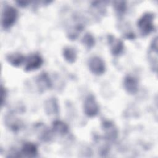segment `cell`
Returning <instances> with one entry per match:
<instances>
[{"label":"cell","instance_id":"obj_1","mask_svg":"<svg viewBox=\"0 0 158 158\" xmlns=\"http://www.w3.org/2000/svg\"><path fill=\"white\" fill-rule=\"evenodd\" d=\"M154 15L151 12L144 13L138 20L137 27L143 36L149 35L155 30L153 23Z\"/></svg>","mask_w":158,"mask_h":158},{"label":"cell","instance_id":"obj_2","mask_svg":"<svg viewBox=\"0 0 158 158\" xmlns=\"http://www.w3.org/2000/svg\"><path fill=\"white\" fill-rule=\"evenodd\" d=\"M18 18L17 10L12 6H6L1 14V25L4 29H9L15 23Z\"/></svg>","mask_w":158,"mask_h":158},{"label":"cell","instance_id":"obj_3","mask_svg":"<svg viewBox=\"0 0 158 158\" xmlns=\"http://www.w3.org/2000/svg\"><path fill=\"white\" fill-rule=\"evenodd\" d=\"M83 110L88 117H94L98 115L99 106L93 95L89 94L86 97L83 104Z\"/></svg>","mask_w":158,"mask_h":158},{"label":"cell","instance_id":"obj_4","mask_svg":"<svg viewBox=\"0 0 158 158\" xmlns=\"http://www.w3.org/2000/svg\"><path fill=\"white\" fill-rule=\"evenodd\" d=\"M102 129L104 133V138L108 141H114L118 137V130L115 125L110 120L102 122Z\"/></svg>","mask_w":158,"mask_h":158},{"label":"cell","instance_id":"obj_5","mask_svg":"<svg viewBox=\"0 0 158 158\" xmlns=\"http://www.w3.org/2000/svg\"><path fill=\"white\" fill-rule=\"evenodd\" d=\"M88 67L90 71L96 75H102L106 69L104 60L98 56H93L89 59Z\"/></svg>","mask_w":158,"mask_h":158},{"label":"cell","instance_id":"obj_6","mask_svg":"<svg viewBox=\"0 0 158 158\" xmlns=\"http://www.w3.org/2000/svg\"><path fill=\"white\" fill-rule=\"evenodd\" d=\"M107 39L112 54L114 56L120 55L124 49V45L122 41L110 34L107 35Z\"/></svg>","mask_w":158,"mask_h":158},{"label":"cell","instance_id":"obj_7","mask_svg":"<svg viewBox=\"0 0 158 158\" xmlns=\"http://www.w3.org/2000/svg\"><path fill=\"white\" fill-rule=\"evenodd\" d=\"M25 70L26 72H31L36 70L41 67L43 63V60L40 55L38 54H33L30 55L25 60Z\"/></svg>","mask_w":158,"mask_h":158},{"label":"cell","instance_id":"obj_8","mask_svg":"<svg viewBox=\"0 0 158 158\" xmlns=\"http://www.w3.org/2000/svg\"><path fill=\"white\" fill-rule=\"evenodd\" d=\"M37 88L40 93L46 91L52 86V83L48 74L44 72L40 73L36 78Z\"/></svg>","mask_w":158,"mask_h":158},{"label":"cell","instance_id":"obj_9","mask_svg":"<svg viewBox=\"0 0 158 158\" xmlns=\"http://www.w3.org/2000/svg\"><path fill=\"white\" fill-rule=\"evenodd\" d=\"M38 138L43 142H49L52 138L51 131L43 123H38L35 126Z\"/></svg>","mask_w":158,"mask_h":158},{"label":"cell","instance_id":"obj_10","mask_svg":"<svg viewBox=\"0 0 158 158\" xmlns=\"http://www.w3.org/2000/svg\"><path fill=\"white\" fill-rule=\"evenodd\" d=\"M123 87L128 93L134 94L138 90V81L135 77L128 75L124 78Z\"/></svg>","mask_w":158,"mask_h":158},{"label":"cell","instance_id":"obj_11","mask_svg":"<svg viewBox=\"0 0 158 158\" xmlns=\"http://www.w3.org/2000/svg\"><path fill=\"white\" fill-rule=\"evenodd\" d=\"M149 62L151 69L156 72L157 66V38L156 36L152 39L149 51Z\"/></svg>","mask_w":158,"mask_h":158},{"label":"cell","instance_id":"obj_12","mask_svg":"<svg viewBox=\"0 0 158 158\" xmlns=\"http://www.w3.org/2000/svg\"><path fill=\"white\" fill-rule=\"evenodd\" d=\"M44 106L45 112L48 115H57L59 112V104L57 99L54 97H51L46 100Z\"/></svg>","mask_w":158,"mask_h":158},{"label":"cell","instance_id":"obj_13","mask_svg":"<svg viewBox=\"0 0 158 158\" xmlns=\"http://www.w3.org/2000/svg\"><path fill=\"white\" fill-rule=\"evenodd\" d=\"M38 152L36 144L31 142H27L22 145L20 153L27 157H35L37 156Z\"/></svg>","mask_w":158,"mask_h":158},{"label":"cell","instance_id":"obj_14","mask_svg":"<svg viewBox=\"0 0 158 158\" xmlns=\"http://www.w3.org/2000/svg\"><path fill=\"white\" fill-rule=\"evenodd\" d=\"M25 57L19 52L11 53L6 56V60L9 64L15 67L20 66L25 61Z\"/></svg>","mask_w":158,"mask_h":158},{"label":"cell","instance_id":"obj_15","mask_svg":"<svg viewBox=\"0 0 158 158\" xmlns=\"http://www.w3.org/2000/svg\"><path fill=\"white\" fill-rule=\"evenodd\" d=\"M52 128L54 133L60 135H64L69 131L67 125L65 122L59 120H56L52 122Z\"/></svg>","mask_w":158,"mask_h":158},{"label":"cell","instance_id":"obj_16","mask_svg":"<svg viewBox=\"0 0 158 158\" xmlns=\"http://www.w3.org/2000/svg\"><path fill=\"white\" fill-rule=\"evenodd\" d=\"M62 54L64 59L69 64L74 63L77 58V54L75 49L72 47L67 46L64 48Z\"/></svg>","mask_w":158,"mask_h":158},{"label":"cell","instance_id":"obj_17","mask_svg":"<svg viewBox=\"0 0 158 158\" xmlns=\"http://www.w3.org/2000/svg\"><path fill=\"white\" fill-rule=\"evenodd\" d=\"M6 122L9 127L14 131H17L20 130L22 126V123L19 120L12 115H8L6 118Z\"/></svg>","mask_w":158,"mask_h":158},{"label":"cell","instance_id":"obj_18","mask_svg":"<svg viewBox=\"0 0 158 158\" xmlns=\"http://www.w3.org/2000/svg\"><path fill=\"white\" fill-rule=\"evenodd\" d=\"M82 43L88 49H91L95 44V39L93 35L88 32L85 34L82 38Z\"/></svg>","mask_w":158,"mask_h":158},{"label":"cell","instance_id":"obj_19","mask_svg":"<svg viewBox=\"0 0 158 158\" xmlns=\"http://www.w3.org/2000/svg\"><path fill=\"white\" fill-rule=\"evenodd\" d=\"M114 9L118 16L123 15L127 9V5L125 1H115L113 2Z\"/></svg>","mask_w":158,"mask_h":158},{"label":"cell","instance_id":"obj_20","mask_svg":"<svg viewBox=\"0 0 158 158\" xmlns=\"http://www.w3.org/2000/svg\"><path fill=\"white\" fill-rule=\"evenodd\" d=\"M6 95H7V91L6 89L1 85V106H2L4 103V100L6 101Z\"/></svg>","mask_w":158,"mask_h":158},{"label":"cell","instance_id":"obj_21","mask_svg":"<svg viewBox=\"0 0 158 158\" xmlns=\"http://www.w3.org/2000/svg\"><path fill=\"white\" fill-rule=\"evenodd\" d=\"M19 6L22 7H26L27 6H28V4L30 2L29 1H19L16 2Z\"/></svg>","mask_w":158,"mask_h":158}]
</instances>
